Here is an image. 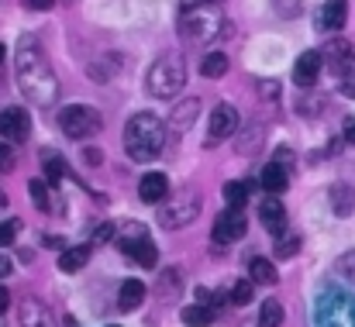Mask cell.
I'll list each match as a JSON object with an SVG mask.
<instances>
[{
	"label": "cell",
	"mask_w": 355,
	"mask_h": 327,
	"mask_svg": "<svg viewBox=\"0 0 355 327\" xmlns=\"http://www.w3.org/2000/svg\"><path fill=\"white\" fill-rule=\"evenodd\" d=\"M28 131H31V117H28V110L7 107L3 114H0V134H3L7 145H21V141H28Z\"/></svg>",
	"instance_id": "obj_8"
},
{
	"label": "cell",
	"mask_w": 355,
	"mask_h": 327,
	"mask_svg": "<svg viewBox=\"0 0 355 327\" xmlns=\"http://www.w3.org/2000/svg\"><path fill=\"white\" fill-rule=\"evenodd\" d=\"M87 262H90V248H87V245H73V248H66V251L59 255V269H62V272H80Z\"/></svg>",
	"instance_id": "obj_21"
},
{
	"label": "cell",
	"mask_w": 355,
	"mask_h": 327,
	"mask_svg": "<svg viewBox=\"0 0 355 327\" xmlns=\"http://www.w3.org/2000/svg\"><path fill=\"white\" fill-rule=\"evenodd\" d=\"M259 220L266 224V231L269 234H286V207L279 204V197L276 193H269L266 200H262V207H259Z\"/></svg>",
	"instance_id": "obj_15"
},
{
	"label": "cell",
	"mask_w": 355,
	"mask_h": 327,
	"mask_svg": "<svg viewBox=\"0 0 355 327\" xmlns=\"http://www.w3.org/2000/svg\"><path fill=\"white\" fill-rule=\"evenodd\" d=\"M225 28H228V21H225V14H221L218 3H204V7L183 10V17H180V31L193 45H211L214 38L228 35Z\"/></svg>",
	"instance_id": "obj_3"
},
{
	"label": "cell",
	"mask_w": 355,
	"mask_h": 327,
	"mask_svg": "<svg viewBox=\"0 0 355 327\" xmlns=\"http://www.w3.org/2000/svg\"><path fill=\"white\" fill-rule=\"evenodd\" d=\"M255 297V290H252V283L248 279H241V283H235V290H232V303H238V307H245L248 300Z\"/></svg>",
	"instance_id": "obj_35"
},
{
	"label": "cell",
	"mask_w": 355,
	"mask_h": 327,
	"mask_svg": "<svg viewBox=\"0 0 355 327\" xmlns=\"http://www.w3.org/2000/svg\"><path fill=\"white\" fill-rule=\"evenodd\" d=\"M345 141H349V145H355V121H349V124H345Z\"/></svg>",
	"instance_id": "obj_43"
},
{
	"label": "cell",
	"mask_w": 355,
	"mask_h": 327,
	"mask_svg": "<svg viewBox=\"0 0 355 327\" xmlns=\"http://www.w3.org/2000/svg\"><path fill=\"white\" fill-rule=\"evenodd\" d=\"M176 293H180V269H166V276L155 283V297L159 300H166V297L173 300Z\"/></svg>",
	"instance_id": "obj_29"
},
{
	"label": "cell",
	"mask_w": 355,
	"mask_h": 327,
	"mask_svg": "<svg viewBox=\"0 0 355 327\" xmlns=\"http://www.w3.org/2000/svg\"><path fill=\"white\" fill-rule=\"evenodd\" d=\"M349 21V3L345 0H328L321 10V31H342Z\"/></svg>",
	"instance_id": "obj_19"
},
{
	"label": "cell",
	"mask_w": 355,
	"mask_h": 327,
	"mask_svg": "<svg viewBox=\"0 0 355 327\" xmlns=\"http://www.w3.org/2000/svg\"><path fill=\"white\" fill-rule=\"evenodd\" d=\"M321 66H324V59H321V52H300L297 55V62H293V80H297V87H304V90H311L314 83H318V76H321Z\"/></svg>",
	"instance_id": "obj_13"
},
{
	"label": "cell",
	"mask_w": 355,
	"mask_h": 327,
	"mask_svg": "<svg viewBox=\"0 0 355 327\" xmlns=\"http://www.w3.org/2000/svg\"><path fill=\"white\" fill-rule=\"evenodd\" d=\"M28 193H31V204H35L42 214H52V193H49V186H45L42 179H31V183H28Z\"/></svg>",
	"instance_id": "obj_28"
},
{
	"label": "cell",
	"mask_w": 355,
	"mask_h": 327,
	"mask_svg": "<svg viewBox=\"0 0 355 327\" xmlns=\"http://www.w3.org/2000/svg\"><path fill=\"white\" fill-rule=\"evenodd\" d=\"M0 162H3V173H10V169H14V155H10V145H3V152H0Z\"/></svg>",
	"instance_id": "obj_38"
},
{
	"label": "cell",
	"mask_w": 355,
	"mask_h": 327,
	"mask_svg": "<svg viewBox=\"0 0 355 327\" xmlns=\"http://www.w3.org/2000/svg\"><path fill=\"white\" fill-rule=\"evenodd\" d=\"M245 231H248V220L241 211L235 207H228L221 218L214 220V231H211V238L218 241V245H228V241H238V238H245Z\"/></svg>",
	"instance_id": "obj_9"
},
{
	"label": "cell",
	"mask_w": 355,
	"mask_h": 327,
	"mask_svg": "<svg viewBox=\"0 0 355 327\" xmlns=\"http://www.w3.org/2000/svg\"><path fill=\"white\" fill-rule=\"evenodd\" d=\"M197 214H200V200H197L193 193H180V197H169V200H166V207L159 211V224L169 227V231H176V227L193 224Z\"/></svg>",
	"instance_id": "obj_7"
},
{
	"label": "cell",
	"mask_w": 355,
	"mask_h": 327,
	"mask_svg": "<svg viewBox=\"0 0 355 327\" xmlns=\"http://www.w3.org/2000/svg\"><path fill=\"white\" fill-rule=\"evenodd\" d=\"M328 55V66L338 73V76H352L355 73V45L345 38H331V45L324 48Z\"/></svg>",
	"instance_id": "obj_12"
},
{
	"label": "cell",
	"mask_w": 355,
	"mask_h": 327,
	"mask_svg": "<svg viewBox=\"0 0 355 327\" xmlns=\"http://www.w3.org/2000/svg\"><path fill=\"white\" fill-rule=\"evenodd\" d=\"M259 148H262V124H255L252 131L241 134V141H238V155H255Z\"/></svg>",
	"instance_id": "obj_31"
},
{
	"label": "cell",
	"mask_w": 355,
	"mask_h": 327,
	"mask_svg": "<svg viewBox=\"0 0 355 327\" xmlns=\"http://www.w3.org/2000/svg\"><path fill=\"white\" fill-rule=\"evenodd\" d=\"M166 193H169V179H166L162 173H145V176H141V183H138V197H141L145 204H162Z\"/></svg>",
	"instance_id": "obj_17"
},
{
	"label": "cell",
	"mask_w": 355,
	"mask_h": 327,
	"mask_svg": "<svg viewBox=\"0 0 355 327\" xmlns=\"http://www.w3.org/2000/svg\"><path fill=\"white\" fill-rule=\"evenodd\" d=\"M121 248L128 251V258H135V262H138V265H145V269H152V265L159 262L155 245L145 238V231H138V234H131V238H121Z\"/></svg>",
	"instance_id": "obj_14"
},
{
	"label": "cell",
	"mask_w": 355,
	"mask_h": 327,
	"mask_svg": "<svg viewBox=\"0 0 355 327\" xmlns=\"http://www.w3.org/2000/svg\"><path fill=\"white\" fill-rule=\"evenodd\" d=\"M183 324L187 327H211L214 324V307L211 303H193V307H183Z\"/></svg>",
	"instance_id": "obj_22"
},
{
	"label": "cell",
	"mask_w": 355,
	"mask_h": 327,
	"mask_svg": "<svg viewBox=\"0 0 355 327\" xmlns=\"http://www.w3.org/2000/svg\"><path fill=\"white\" fill-rule=\"evenodd\" d=\"M14 238H17V220H7V224H3V231H0V245H3V248H10V245H14Z\"/></svg>",
	"instance_id": "obj_36"
},
{
	"label": "cell",
	"mask_w": 355,
	"mask_h": 327,
	"mask_svg": "<svg viewBox=\"0 0 355 327\" xmlns=\"http://www.w3.org/2000/svg\"><path fill=\"white\" fill-rule=\"evenodd\" d=\"M228 73V55L225 52H211V55H204V62H200V76H207V80H221Z\"/></svg>",
	"instance_id": "obj_25"
},
{
	"label": "cell",
	"mask_w": 355,
	"mask_h": 327,
	"mask_svg": "<svg viewBox=\"0 0 355 327\" xmlns=\"http://www.w3.org/2000/svg\"><path fill=\"white\" fill-rule=\"evenodd\" d=\"M204 3H221V0H180L183 10H193V7H204Z\"/></svg>",
	"instance_id": "obj_40"
},
{
	"label": "cell",
	"mask_w": 355,
	"mask_h": 327,
	"mask_svg": "<svg viewBox=\"0 0 355 327\" xmlns=\"http://www.w3.org/2000/svg\"><path fill=\"white\" fill-rule=\"evenodd\" d=\"M162 148H166V124H162V117L141 110V114H135V117L124 124V152H128L135 162H148V159H155Z\"/></svg>",
	"instance_id": "obj_2"
},
{
	"label": "cell",
	"mask_w": 355,
	"mask_h": 327,
	"mask_svg": "<svg viewBox=\"0 0 355 327\" xmlns=\"http://www.w3.org/2000/svg\"><path fill=\"white\" fill-rule=\"evenodd\" d=\"M248 193H252V183H241V179L225 186V200H228V207H235V211H241V207L248 204Z\"/></svg>",
	"instance_id": "obj_27"
},
{
	"label": "cell",
	"mask_w": 355,
	"mask_h": 327,
	"mask_svg": "<svg viewBox=\"0 0 355 327\" xmlns=\"http://www.w3.org/2000/svg\"><path fill=\"white\" fill-rule=\"evenodd\" d=\"M259 94H262V97H266V100H272V97H279V87H276V83H269V80H266V83H259Z\"/></svg>",
	"instance_id": "obj_37"
},
{
	"label": "cell",
	"mask_w": 355,
	"mask_h": 327,
	"mask_svg": "<svg viewBox=\"0 0 355 327\" xmlns=\"http://www.w3.org/2000/svg\"><path fill=\"white\" fill-rule=\"evenodd\" d=\"M248 276L259 283V286H272L279 276H276V265L269 262V258H252L248 262Z\"/></svg>",
	"instance_id": "obj_24"
},
{
	"label": "cell",
	"mask_w": 355,
	"mask_h": 327,
	"mask_svg": "<svg viewBox=\"0 0 355 327\" xmlns=\"http://www.w3.org/2000/svg\"><path fill=\"white\" fill-rule=\"evenodd\" d=\"M286 186H290V166H283V162H276V159H272V162L262 169V190L279 197Z\"/></svg>",
	"instance_id": "obj_18"
},
{
	"label": "cell",
	"mask_w": 355,
	"mask_h": 327,
	"mask_svg": "<svg viewBox=\"0 0 355 327\" xmlns=\"http://www.w3.org/2000/svg\"><path fill=\"white\" fill-rule=\"evenodd\" d=\"M297 248H300V238H297V234H279V241H276V258H293Z\"/></svg>",
	"instance_id": "obj_33"
},
{
	"label": "cell",
	"mask_w": 355,
	"mask_h": 327,
	"mask_svg": "<svg viewBox=\"0 0 355 327\" xmlns=\"http://www.w3.org/2000/svg\"><path fill=\"white\" fill-rule=\"evenodd\" d=\"M141 300H145V283L141 279H124L121 283V293H118L121 310H135V307H141Z\"/></svg>",
	"instance_id": "obj_20"
},
{
	"label": "cell",
	"mask_w": 355,
	"mask_h": 327,
	"mask_svg": "<svg viewBox=\"0 0 355 327\" xmlns=\"http://www.w3.org/2000/svg\"><path fill=\"white\" fill-rule=\"evenodd\" d=\"M42 169H45V179L55 186V183L66 176V159H62V155H55L52 148H45V152H42Z\"/></svg>",
	"instance_id": "obj_23"
},
{
	"label": "cell",
	"mask_w": 355,
	"mask_h": 327,
	"mask_svg": "<svg viewBox=\"0 0 355 327\" xmlns=\"http://www.w3.org/2000/svg\"><path fill=\"white\" fill-rule=\"evenodd\" d=\"M145 87H148L152 97H159V100H173V97L187 87V62H183L176 52L155 59L152 69H148V76H145Z\"/></svg>",
	"instance_id": "obj_4"
},
{
	"label": "cell",
	"mask_w": 355,
	"mask_h": 327,
	"mask_svg": "<svg viewBox=\"0 0 355 327\" xmlns=\"http://www.w3.org/2000/svg\"><path fill=\"white\" fill-rule=\"evenodd\" d=\"M342 94L355 100V76H345V83H342Z\"/></svg>",
	"instance_id": "obj_42"
},
{
	"label": "cell",
	"mask_w": 355,
	"mask_h": 327,
	"mask_svg": "<svg viewBox=\"0 0 355 327\" xmlns=\"http://www.w3.org/2000/svg\"><path fill=\"white\" fill-rule=\"evenodd\" d=\"M114 238V224H104L101 231H97V241H111Z\"/></svg>",
	"instance_id": "obj_41"
},
{
	"label": "cell",
	"mask_w": 355,
	"mask_h": 327,
	"mask_svg": "<svg viewBox=\"0 0 355 327\" xmlns=\"http://www.w3.org/2000/svg\"><path fill=\"white\" fill-rule=\"evenodd\" d=\"M238 131V110L232 104H218L211 114V127H207V145H218L225 138H232Z\"/></svg>",
	"instance_id": "obj_10"
},
{
	"label": "cell",
	"mask_w": 355,
	"mask_h": 327,
	"mask_svg": "<svg viewBox=\"0 0 355 327\" xmlns=\"http://www.w3.org/2000/svg\"><path fill=\"white\" fill-rule=\"evenodd\" d=\"M59 127H62L69 138L87 141V138H94V134L104 127V117H101V110H97V107L73 104V107H66L62 114H59Z\"/></svg>",
	"instance_id": "obj_6"
},
{
	"label": "cell",
	"mask_w": 355,
	"mask_h": 327,
	"mask_svg": "<svg viewBox=\"0 0 355 327\" xmlns=\"http://www.w3.org/2000/svg\"><path fill=\"white\" fill-rule=\"evenodd\" d=\"M14 80L17 90L28 97V104L35 107H55L59 100V80L45 59V52L38 48L35 38H21L17 55H14Z\"/></svg>",
	"instance_id": "obj_1"
},
{
	"label": "cell",
	"mask_w": 355,
	"mask_h": 327,
	"mask_svg": "<svg viewBox=\"0 0 355 327\" xmlns=\"http://www.w3.org/2000/svg\"><path fill=\"white\" fill-rule=\"evenodd\" d=\"M283 324V303L279 300H266L262 314H259V327H279Z\"/></svg>",
	"instance_id": "obj_30"
},
{
	"label": "cell",
	"mask_w": 355,
	"mask_h": 327,
	"mask_svg": "<svg viewBox=\"0 0 355 327\" xmlns=\"http://www.w3.org/2000/svg\"><path fill=\"white\" fill-rule=\"evenodd\" d=\"M335 269H338V276H342V279H352L355 283V248L352 251H345V255L335 262Z\"/></svg>",
	"instance_id": "obj_34"
},
{
	"label": "cell",
	"mask_w": 355,
	"mask_h": 327,
	"mask_svg": "<svg viewBox=\"0 0 355 327\" xmlns=\"http://www.w3.org/2000/svg\"><path fill=\"white\" fill-rule=\"evenodd\" d=\"M318 327H355V300L328 290L318 300Z\"/></svg>",
	"instance_id": "obj_5"
},
{
	"label": "cell",
	"mask_w": 355,
	"mask_h": 327,
	"mask_svg": "<svg viewBox=\"0 0 355 327\" xmlns=\"http://www.w3.org/2000/svg\"><path fill=\"white\" fill-rule=\"evenodd\" d=\"M197 117H200V97H187V100H180L176 107L169 110L166 124H169V131H176V134H187V131L197 124Z\"/></svg>",
	"instance_id": "obj_11"
},
{
	"label": "cell",
	"mask_w": 355,
	"mask_h": 327,
	"mask_svg": "<svg viewBox=\"0 0 355 327\" xmlns=\"http://www.w3.org/2000/svg\"><path fill=\"white\" fill-rule=\"evenodd\" d=\"M0 276H10V258H7V255L0 258Z\"/></svg>",
	"instance_id": "obj_44"
},
{
	"label": "cell",
	"mask_w": 355,
	"mask_h": 327,
	"mask_svg": "<svg viewBox=\"0 0 355 327\" xmlns=\"http://www.w3.org/2000/svg\"><path fill=\"white\" fill-rule=\"evenodd\" d=\"M17 321H21V327H52V314L42 300L24 297L21 307H17Z\"/></svg>",
	"instance_id": "obj_16"
},
{
	"label": "cell",
	"mask_w": 355,
	"mask_h": 327,
	"mask_svg": "<svg viewBox=\"0 0 355 327\" xmlns=\"http://www.w3.org/2000/svg\"><path fill=\"white\" fill-rule=\"evenodd\" d=\"M55 0H24V7H31V10H49Z\"/></svg>",
	"instance_id": "obj_39"
},
{
	"label": "cell",
	"mask_w": 355,
	"mask_h": 327,
	"mask_svg": "<svg viewBox=\"0 0 355 327\" xmlns=\"http://www.w3.org/2000/svg\"><path fill=\"white\" fill-rule=\"evenodd\" d=\"M272 10H276L279 17L293 21V17H300V14H304V0H272Z\"/></svg>",
	"instance_id": "obj_32"
},
{
	"label": "cell",
	"mask_w": 355,
	"mask_h": 327,
	"mask_svg": "<svg viewBox=\"0 0 355 327\" xmlns=\"http://www.w3.org/2000/svg\"><path fill=\"white\" fill-rule=\"evenodd\" d=\"M352 207H355V193H352V186L338 183V186L331 190V211H335V214H352Z\"/></svg>",
	"instance_id": "obj_26"
}]
</instances>
